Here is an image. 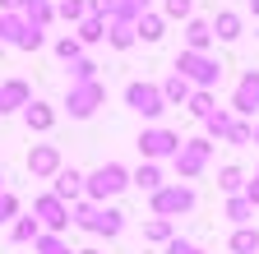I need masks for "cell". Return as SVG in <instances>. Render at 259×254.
I'll return each mask as SVG.
<instances>
[{
	"label": "cell",
	"instance_id": "1",
	"mask_svg": "<svg viewBox=\"0 0 259 254\" xmlns=\"http://www.w3.org/2000/svg\"><path fill=\"white\" fill-rule=\"evenodd\" d=\"M176 74H181V79H194V83L208 92V88L222 79V65H218V60H208L204 51H185V56L176 60Z\"/></svg>",
	"mask_w": 259,
	"mask_h": 254
},
{
	"label": "cell",
	"instance_id": "2",
	"mask_svg": "<svg viewBox=\"0 0 259 254\" xmlns=\"http://www.w3.org/2000/svg\"><path fill=\"white\" fill-rule=\"evenodd\" d=\"M125 185H130V171L116 167V162H107V167H97V171L88 176V194H93V199H107V194H120Z\"/></svg>",
	"mask_w": 259,
	"mask_h": 254
},
{
	"label": "cell",
	"instance_id": "3",
	"mask_svg": "<svg viewBox=\"0 0 259 254\" xmlns=\"http://www.w3.org/2000/svg\"><path fill=\"white\" fill-rule=\"evenodd\" d=\"M125 102L135 107L139 116H162V107H167V102H162V92H157L153 83H130V88H125Z\"/></svg>",
	"mask_w": 259,
	"mask_h": 254
},
{
	"label": "cell",
	"instance_id": "4",
	"mask_svg": "<svg viewBox=\"0 0 259 254\" xmlns=\"http://www.w3.org/2000/svg\"><path fill=\"white\" fill-rule=\"evenodd\" d=\"M153 208H157V213H190V208H194V189H190V185L157 189V194H153Z\"/></svg>",
	"mask_w": 259,
	"mask_h": 254
},
{
	"label": "cell",
	"instance_id": "5",
	"mask_svg": "<svg viewBox=\"0 0 259 254\" xmlns=\"http://www.w3.org/2000/svg\"><path fill=\"white\" fill-rule=\"evenodd\" d=\"M232 107H236L241 116H254V111H259V70H245V79L236 83Z\"/></svg>",
	"mask_w": 259,
	"mask_h": 254
},
{
	"label": "cell",
	"instance_id": "6",
	"mask_svg": "<svg viewBox=\"0 0 259 254\" xmlns=\"http://www.w3.org/2000/svg\"><path fill=\"white\" fill-rule=\"evenodd\" d=\"M208 162V139H194V143H181L176 148V167H181V176H194Z\"/></svg>",
	"mask_w": 259,
	"mask_h": 254
},
{
	"label": "cell",
	"instance_id": "7",
	"mask_svg": "<svg viewBox=\"0 0 259 254\" xmlns=\"http://www.w3.org/2000/svg\"><path fill=\"white\" fill-rule=\"evenodd\" d=\"M32 208H37V217L47 222L51 231H60V227H70V213H65V204H60L56 194H42L37 204H32Z\"/></svg>",
	"mask_w": 259,
	"mask_h": 254
},
{
	"label": "cell",
	"instance_id": "8",
	"mask_svg": "<svg viewBox=\"0 0 259 254\" xmlns=\"http://www.w3.org/2000/svg\"><path fill=\"white\" fill-rule=\"evenodd\" d=\"M139 148H144L148 157H167V153H176V148H181V139H176V134H167V130H148V134L139 139Z\"/></svg>",
	"mask_w": 259,
	"mask_h": 254
},
{
	"label": "cell",
	"instance_id": "9",
	"mask_svg": "<svg viewBox=\"0 0 259 254\" xmlns=\"http://www.w3.org/2000/svg\"><path fill=\"white\" fill-rule=\"evenodd\" d=\"M97 102H102V88H97V83H83V88L70 92V116H93Z\"/></svg>",
	"mask_w": 259,
	"mask_h": 254
},
{
	"label": "cell",
	"instance_id": "10",
	"mask_svg": "<svg viewBox=\"0 0 259 254\" xmlns=\"http://www.w3.org/2000/svg\"><path fill=\"white\" fill-rule=\"evenodd\" d=\"M56 167H60V157H56V148H51V143L32 148V157H28V171H32V176H51Z\"/></svg>",
	"mask_w": 259,
	"mask_h": 254
},
{
	"label": "cell",
	"instance_id": "11",
	"mask_svg": "<svg viewBox=\"0 0 259 254\" xmlns=\"http://www.w3.org/2000/svg\"><path fill=\"white\" fill-rule=\"evenodd\" d=\"M83 194V176L70 167V171H56V199L65 204V199H79Z\"/></svg>",
	"mask_w": 259,
	"mask_h": 254
},
{
	"label": "cell",
	"instance_id": "12",
	"mask_svg": "<svg viewBox=\"0 0 259 254\" xmlns=\"http://www.w3.org/2000/svg\"><path fill=\"white\" fill-rule=\"evenodd\" d=\"M208 28H213V33H218L222 42H236V37H241V14H227V10H222V14H218Z\"/></svg>",
	"mask_w": 259,
	"mask_h": 254
},
{
	"label": "cell",
	"instance_id": "13",
	"mask_svg": "<svg viewBox=\"0 0 259 254\" xmlns=\"http://www.w3.org/2000/svg\"><path fill=\"white\" fill-rule=\"evenodd\" d=\"M14 107H28V88L19 79H10L5 88H0V111H14Z\"/></svg>",
	"mask_w": 259,
	"mask_h": 254
},
{
	"label": "cell",
	"instance_id": "14",
	"mask_svg": "<svg viewBox=\"0 0 259 254\" xmlns=\"http://www.w3.org/2000/svg\"><path fill=\"white\" fill-rule=\"evenodd\" d=\"M208 42H213V28H208L204 19H194V23L185 28V46H190V51H204Z\"/></svg>",
	"mask_w": 259,
	"mask_h": 254
},
{
	"label": "cell",
	"instance_id": "15",
	"mask_svg": "<svg viewBox=\"0 0 259 254\" xmlns=\"http://www.w3.org/2000/svg\"><path fill=\"white\" fill-rule=\"evenodd\" d=\"M185 97H190V79L171 74V79H167V88H162V102H167V107H176V102H185Z\"/></svg>",
	"mask_w": 259,
	"mask_h": 254
},
{
	"label": "cell",
	"instance_id": "16",
	"mask_svg": "<svg viewBox=\"0 0 259 254\" xmlns=\"http://www.w3.org/2000/svg\"><path fill=\"white\" fill-rule=\"evenodd\" d=\"M130 185H139V189H153V194H157V189H162V176H157V167H139L135 176H130Z\"/></svg>",
	"mask_w": 259,
	"mask_h": 254
},
{
	"label": "cell",
	"instance_id": "17",
	"mask_svg": "<svg viewBox=\"0 0 259 254\" xmlns=\"http://www.w3.org/2000/svg\"><path fill=\"white\" fill-rule=\"evenodd\" d=\"M232 249H236V254H254V249H259V231L241 227V231L232 236Z\"/></svg>",
	"mask_w": 259,
	"mask_h": 254
},
{
	"label": "cell",
	"instance_id": "18",
	"mask_svg": "<svg viewBox=\"0 0 259 254\" xmlns=\"http://www.w3.org/2000/svg\"><path fill=\"white\" fill-rule=\"evenodd\" d=\"M250 213H254V204L241 194V199H232V204H227V217H232L236 222V227H245V222H250Z\"/></svg>",
	"mask_w": 259,
	"mask_h": 254
},
{
	"label": "cell",
	"instance_id": "19",
	"mask_svg": "<svg viewBox=\"0 0 259 254\" xmlns=\"http://www.w3.org/2000/svg\"><path fill=\"white\" fill-rule=\"evenodd\" d=\"M23 120L32 125V130H47V125H51V111H47L42 102H28V111H23Z\"/></svg>",
	"mask_w": 259,
	"mask_h": 254
},
{
	"label": "cell",
	"instance_id": "20",
	"mask_svg": "<svg viewBox=\"0 0 259 254\" xmlns=\"http://www.w3.org/2000/svg\"><path fill=\"white\" fill-rule=\"evenodd\" d=\"M144 236H148V240H171V222H167V217H153L148 227H144Z\"/></svg>",
	"mask_w": 259,
	"mask_h": 254
},
{
	"label": "cell",
	"instance_id": "21",
	"mask_svg": "<svg viewBox=\"0 0 259 254\" xmlns=\"http://www.w3.org/2000/svg\"><path fill=\"white\" fill-rule=\"evenodd\" d=\"M241 180H245V176H241V167H222V176H218V185L227 189V194H236Z\"/></svg>",
	"mask_w": 259,
	"mask_h": 254
},
{
	"label": "cell",
	"instance_id": "22",
	"mask_svg": "<svg viewBox=\"0 0 259 254\" xmlns=\"http://www.w3.org/2000/svg\"><path fill=\"white\" fill-rule=\"evenodd\" d=\"M139 37H144V42H157V37H162V19H157V14L139 19Z\"/></svg>",
	"mask_w": 259,
	"mask_h": 254
},
{
	"label": "cell",
	"instance_id": "23",
	"mask_svg": "<svg viewBox=\"0 0 259 254\" xmlns=\"http://www.w3.org/2000/svg\"><path fill=\"white\" fill-rule=\"evenodd\" d=\"M14 240L23 245V240H37V217H23L19 227H14Z\"/></svg>",
	"mask_w": 259,
	"mask_h": 254
},
{
	"label": "cell",
	"instance_id": "24",
	"mask_svg": "<svg viewBox=\"0 0 259 254\" xmlns=\"http://www.w3.org/2000/svg\"><path fill=\"white\" fill-rule=\"evenodd\" d=\"M190 111L208 120V116H213V97H208V92H194V97H190Z\"/></svg>",
	"mask_w": 259,
	"mask_h": 254
},
{
	"label": "cell",
	"instance_id": "25",
	"mask_svg": "<svg viewBox=\"0 0 259 254\" xmlns=\"http://www.w3.org/2000/svg\"><path fill=\"white\" fill-rule=\"evenodd\" d=\"M102 37V19H83V28H79V42H97Z\"/></svg>",
	"mask_w": 259,
	"mask_h": 254
},
{
	"label": "cell",
	"instance_id": "26",
	"mask_svg": "<svg viewBox=\"0 0 259 254\" xmlns=\"http://www.w3.org/2000/svg\"><path fill=\"white\" fill-rule=\"evenodd\" d=\"M56 51H60L65 60H79V42H74V37H60V42H56Z\"/></svg>",
	"mask_w": 259,
	"mask_h": 254
},
{
	"label": "cell",
	"instance_id": "27",
	"mask_svg": "<svg viewBox=\"0 0 259 254\" xmlns=\"http://www.w3.org/2000/svg\"><path fill=\"white\" fill-rule=\"evenodd\" d=\"M111 42H116V46H130V42H135V28H130V23H120L116 33H111Z\"/></svg>",
	"mask_w": 259,
	"mask_h": 254
},
{
	"label": "cell",
	"instance_id": "28",
	"mask_svg": "<svg viewBox=\"0 0 259 254\" xmlns=\"http://www.w3.org/2000/svg\"><path fill=\"white\" fill-rule=\"evenodd\" d=\"M208 130H213V134H227V130H232V120H227L222 111H213V116H208Z\"/></svg>",
	"mask_w": 259,
	"mask_h": 254
},
{
	"label": "cell",
	"instance_id": "29",
	"mask_svg": "<svg viewBox=\"0 0 259 254\" xmlns=\"http://www.w3.org/2000/svg\"><path fill=\"white\" fill-rule=\"evenodd\" d=\"M167 254H204V249H199V245H190V240H171Z\"/></svg>",
	"mask_w": 259,
	"mask_h": 254
},
{
	"label": "cell",
	"instance_id": "30",
	"mask_svg": "<svg viewBox=\"0 0 259 254\" xmlns=\"http://www.w3.org/2000/svg\"><path fill=\"white\" fill-rule=\"evenodd\" d=\"M60 14L65 19H79L83 14V0H60Z\"/></svg>",
	"mask_w": 259,
	"mask_h": 254
},
{
	"label": "cell",
	"instance_id": "31",
	"mask_svg": "<svg viewBox=\"0 0 259 254\" xmlns=\"http://www.w3.org/2000/svg\"><path fill=\"white\" fill-rule=\"evenodd\" d=\"M167 14H171V19H185V14H190V0H167Z\"/></svg>",
	"mask_w": 259,
	"mask_h": 254
},
{
	"label": "cell",
	"instance_id": "32",
	"mask_svg": "<svg viewBox=\"0 0 259 254\" xmlns=\"http://www.w3.org/2000/svg\"><path fill=\"white\" fill-rule=\"evenodd\" d=\"M42 254H70V249H65L56 236H42Z\"/></svg>",
	"mask_w": 259,
	"mask_h": 254
},
{
	"label": "cell",
	"instance_id": "33",
	"mask_svg": "<svg viewBox=\"0 0 259 254\" xmlns=\"http://www.w3.org/2000/svg\"><path fill=\"white\" fill-rule=\"evenodd\" d=\"M14 208H19V204H14L10 194H0V222H10V213H14Z\"/></svg>",
	"mask_w": 259,
	"mask_h": 254
},
{
	"label": "cell",
	"instance_id": "34",
	"mask_svg": "<svg viewBox=\"0 0 259 254\" xmlns=\"http://www.w3.org/2000/svg\"><path fill=\"white\" fill-rule=\"evenodd\" d=\"M245 199H250V204H254V208H259V171H254V180H250V185H245Z\"/></svg>",
	"mask_w": 259,
	"mask_h": 254
},
{
	"label": "cell",
	"instance_id": "35",
	"mask_svg": "<svg viewBox=\"0 0 259 254\" xmlns=\"http://www.w3.org/2000/svg\"><path fill=\"white\" fill-rule=\"evenodd\" d=\"M111 10H116V0H93V19L97 14H111Z\"/></svg>",
	"mask_w": 259,
	"mask_h": 254
},
{
	"label": "cell",
	"instance_id": "36",
	"mask_svg": "<svg viewBox=\"0 0 259 254\" xmlns=\"http://www.w3.org/2000/svg\"><path fill=\"white\" fill-rule=\"evenodd\" d=\"M232 143H250V125H236V130H232Z\"/></svg>",
	"mask_w": 259,
	"mask_h": 254
},
{
	"label": "cell",
	"instance_id": "37",
	"mask_svg": "<svg viewBox=\"0 0 259 254\" xmlns=\"http://www.w3.org/2000/svg\"><path fill=\"white\" fill-rule=\"evenodd\" d=\"M250 139H254V143H259V125H254V130H250Z\"/></svg>",
	"mask_w": 259,
	"mask_h": 254
},
{
	"label": "cell",
	"instance_id": "38",
	"mask_svg": "<svg viewBox=\"0 0 259 254\" xmlns=\"http://www.w3.org/2000/svg\"><path fill=\"white\" fill-rule=\"evenodd\" d=\"M250 10H254V14H259V0H250Z\"/></svg>",
	"mask_w": 259,
	"mask_h": 254
},
{
	"label": "cell",
	"instance_id": "39",
	"mask_svg": "<svg viewBox=\"0 0 259 254\" xmlns=\"http://www.w3.org/2000/svg\"><path fill=\"white\" fill-rule=\"evenodd\" d=\"M79 254H97V249H79Z\"/></svg>",
	"mask_w": 259,
	"mask_h": 254
},
{
	"label": "cell",
	"instance_id": "40",
	"mask_svg": "<svg viewBox=\"0 0 259 254\" xmlns=\"http://www.w3.org/2000/svg\"><path fill=\"white\" fill-rule=\"evenodd\" d=\"M0 185H5V176H0Z\"/></svg>",
	"mask_w": 259,
	"mask_h": 254
}]
</instances>
